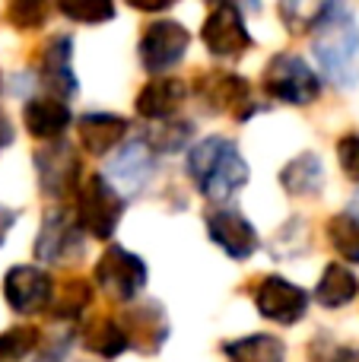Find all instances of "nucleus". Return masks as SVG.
Instances as JSON below:
<instances>
[{
	"label": "nucleus",
	"mask_w": 359,
	"mask_h": 362,
	"mask_svg": "<svg viewBox=\"0 0 359 362\" xmlns=\"http://www.w3.org/2000/svg\"><path fill=\"white\" fill-rule=\"evenodd\" d=\"M312 51L334 86L353 89L359 83V25L347 0H324L312 29Z\"/></svg>",
	"instance_id": "f257e3e1"
},
{
	"label": "nucleus",
	"mask_w": 359,
	"mask_h": 362,
	"mask_svg": "<svg viewBox=\"0 0 359 362\" xmlns=\"http://www.w3.org/2000/svg\"><path fill=\"white\" fill-rule=\"evenodd\" d=\"M188 175L194 187L213 204L235 197L248 185V163L229 137H204L188 153Z\"/></svg>",
	"instance_id": "f03ea898"
},
{
	"label": "nucleus",
	"mask_w": 359,
	"mask_h": 362,
	"mask_svg": "<svg viewBox=\"0 0 359 362\" xmlns=\"http://www.w3.org/2000/svg\"><path fill=\"white\" fill-rule=\"evenodd\" d=\"M124 213V194L112 185L105 175H89L76 191V219L86 229L89 238L108 242L114 235Z\"/></svg>",
	"instance_id": "7ed1b4c3"
},
{
	"label": "nucleus",
	"mask_w": 359,
	"mask_h": 362,
	"mask_svg": "<svg viewBox=\"0 0 359 362\" xmlns=\"http://www.w3.org/2000/svg\"><path fill=\"white\" fill-rule=\"evenodd\" d=\"M261 86L271 99L286 105H312L322 95V80L299 54H273L264 67Z\"/></svg>",
	"instance_id": "20e7f679"
},
{
	"label": "nucleus",
	"mask_w": 359,
	"mask_h": 362,
	"mask_svg": "<svg viewBox=\"0 0 359 362\" xmlns=\"http://www.w3.org/2000/svg\"><path fill=\"white\" fill-rule=\"evenodd\" d=\"M194 95L213 115H233L235 121H248L258 105L252 95V83L229 70H204L194 76Z\"/></svg>",
	"instance_id": "39448f33"
},
{
	"label": "nucleus",
	"mask_w": 359,
	"mask_h": 362,
	"mask_svg": "<svg viewBox=\"0 0 359 362\" xmlns=\"http://www.w3.org/2000/svg\"><path fill=\"white\" fill-rule=\"evenodd\" d=\"M86 248V229L76 219V210H48L35 238V257L42 264H73Z\"/></svg>",
	"instance_id": "423d86ee"
},
{
	"label": "nucleus",
	"mask_w": 359,
	"mask_h": 362,
	"mask_svg": "<svg viewBox=\"0 0 359 362\" xmlns=\"http://www.w3.org/2000/svg\"><path fill=\"white\" fill-rule=\"evenodd\" d=\"M93 276L108 299L134 302L146 286V264L134 251L121 248V245H108L102 251V257L95 261Z\"/></svg>",
	"instance_id": "0eeeda50"
},
{
	"label": "nucleus",
	"mask_w": 359,
	"mask_h": 362,
	"mask_svg": "<svg viewBox=\"0 0 359 362\" xmlns=\"http://www.w3.org/2000/svg\"><path fill=\"white\" fill-rule=\"evenodd\" d=\"M252 299L258 305L261 318L273 321V325H283V327L299 325L305 318V312H309V293L280 274L261 276L252 289Z\"/></svg>",
	"instance_id": "6e6552de"
},
{
	"label": "nucleus",
	"mask_w": 359,
	"mask_h": 362,
	"mask_svg": "<svg viewBox=\"0 0 359 362\" xmlns=\"http://www.w3.org/2000/svg\"><path fill=\"white\" fill-rule=\"evenodd\" d=\"M35 172L45 197L64 200L80 191V172L83 163L76 156V146L67 140H48V146L35 153Z\"/></svg>",
	"instance_id": "1a4fd4ad"
},
{
	"label": "nucleus",
	"mask_w": 359,
	"mask_h": 362,
	"mask_svg": "<svg viewBox=\"0 0 359 362\" xmlns=\"http://www.w3.org/2000/svg\"><path fill=\"white\" fill-rule=\"evenodd\" d=\"M191 35L182 23L175 19H156L146 25L143 38H140V64L146 74H165V70L178 67L182 57L188 54Z\"/></svg>",
	"instance_id": "9d476101"
},
{
	"label": "nucleus",
	"mask_w": 359,
	"mask_h": 362,
	"mask_svg": "<svg viewBox=\"0 0 359 362\" xmlns=\"http://www.w3.org/2000/svg\"><path fill=\"white\" fill-rule=\"evenodd\" d=\"M4 299L16 315H38L48 312L54 299V280L48 270L32 267V264H16L4 276Z\"/></svg>",
	"instance_id": "9b49d317"
},
{
	"label": "nucleus",
	"mask_w": 359,
	"mask_h": 362,
	"mask_svg": "<svg viewBox=\"0 0 359 362\" xmlns=\"http://www.w3.org/2000/svg\"><path fill=\"white\" fill-rule=\"evenodd\" d=\"M201 38H204V48L213 57H223V61H235V57H242L252 48V32H248L239 6H229V4L210 10V16L201 25Z\"/></svg>",
	"instance_id": "f8f14e48"
},
{
	"label": "nucleus",
	"mask_w": 359,
	"mask_h": 362,
	"mask_svg": "<svg viewBox=\"0 0 359 362\" xmlns=\"http://www.w3.org/2000/svg\"><path fill=\"white\" fill-rule=\"evenodd\" d=\"M207 235L216 248H223L233 261H248L261 248L258 229L242 216L239 210H210L207 213Z\"/></svg>",
	"instance_id": "ddd939ff"
},
{
	"label": "nucleus",
	"mask_w": 359,
	"mask_h": 362,
	"mask_svg": "<svg viewBox=\"0 0 359 362\" xmlns=\"http://www.w3.org/2000/svg\"><path fill=\"white\" fill-rule=\"evenodd\" d=\"M121 327H124L131 350H140L146 356L163 350V344L169 340V318H165L163 305L156 302H143V305L127 308L124 315H118Z\"/></svg>",
	"instance_id": "4468645a"
},
{
	"label": "nucleus",
	"mask_w": 359,
	"mask_h": 362,
	"mask_svg": "<svg viewBox=\"0 0 359 362\" xmlns=\"http://www.w3.org/2000/svg\"><path fill=\"white\" fill-rule=\"evenodd\" d=\"M42 83L57 99H73L80 93V83L73 74V42L70 35H51L42 54Z\"/></svg>",
	"instance_id": "2eb2a0df"
},
{
	"label": "nucleus",
	"mask_w": 359,
	"mask_h": 362,
	"mask_svg": "<svg viewBox=\"0 0 359 362\" xmlns=\"http://www.w3.org/2000/svg\"><path fill=\"white\" fill-rule=\"evenodd\" d=\"M127 131H131L127 118L112 112H86L76 118V137L89 156H108L127 140Z\"/></svg>",
	"instance_id": "dca6fc26"
},
{
	"label": "nucleus",
	"mask_w": 359,
	"mask_h": 362,
	"mask_svg": "<svg viewBox=\"0 0 359 362\" xmlns=\"http://www.w3.org/2000/svg\"><path fill=\"white\" fill-rule=\"evenodd\" d=\"M153 169H156V163H153V146L146 144V140H131V144L108 163L105 178L112 181L121 194H137L140 187L150 181Z\"/></svg>",
	"instance_id": "f3484780"
},
{
	"label": "nucleus",
	"mask_w": 359,
	"mask_h": 362,
	"mask_svg": "<svg viewBox=\"0 0 359 362\" xmlns=\"http://www.w3.org/2000/svg\"><path fill=\"white\" fill-rule=\"evenodd\" d=\"M184 99H188V86H184L178 76H153L137 93L134 108H137V115L146 121H169L178 115Z\"/></svg>",
	"instance_id": "a211bd4d"
},
{
	"label": "nucleus",
	"mask_w": 359,
	"mask_h": 362,
	"mask_svg": "<svg viewBox=\"0 0 359 362\" xmlns=\"http://www.w3.org/2000/svg\"><path fill=\"white\" fill-rule=\"evenodd\" d=\"M23 124L35 140H61L73 124V115L57 95H35L23 108Z\"/></svg>",
	"instance_id": "6ab92c4d"
},
{
	"label": "nucleus",
	"mask_w": 359,
	"mask_h": 362,
	"mask_svg": "<svg viewBox=\"0 0 359 362\" xmlns=\"http://www.w3.org/2000/svg\"><path fill=\"white\" fill-rule=\"evenodd\" d=\"M80 346L99 359H118L131 350V340L114 315H93L80 325Z\"/></svg>",
	"instance_id": "aec40b11"
},
{
	"label": "nucleus",
	"mask_w": 359,
	"mask_h": 362,
	"mask_svg": "<svg viewBox=\"0 0 359 362\" xmlns=\"http://www.w3.org/2000/svg\"><path fill=\"white\" fill-rule=\"evenodd\" d=\"M280 187L290 197H318L324 187V165L315 153H299L280 169Z\"/></svg>",
	"instance_id": "412c9836"
},
{
	"label": "nucleus",
	"mask_w": 359,
	"mask_h": 362,
	"mask_svg": "<svg viewBox=\"0 0 359 362\" xmlns=\"http://www.w3.org/2000/svg\"><path fill=\"white\" fill-rule=\"evenodd\" d=\"M223 356L229 362H286V346L273 334H248L223 344Z\"/></svg>",
	"instance_id": "4be33fe9"
},
{
	"label": "nucleus",
	"mask_w": 359,
	"mask_h": 362,
	"mask_svg": "<svg viewBox=\"0 0 359 362\" xmlns=\"http://www.w3.org/2000/svg\"><path fill=\"white\" fill-rule=\"evenodd\" d=\"M356 293H359V276L347 264H328L315 286V299H318V305H324V308L350 305V302L356 299Z\"/></svg>",
	"instance_id": "5701e85b"
},
{
	"label": "nucleus",
	"mask_w": 359,
	"mask_h": 362,
	"mask_svg": "<svg viewBox=\"0 0 359 362\" xmlns=\"http://www.w3.org/2000/svg\"><path fill=\"white\" fill-rule=\"evenodd\" d=\"M328 232V242L337 255L343 257L347 264H359V200L347 206V210L334 213L324 226Z\"/></svg>",
	"instance_id": "b1692460"
},
{
	"label": "nucleus",
	"mask_w": 359,
	"mask_h": 362,
	"mask_svg": "<svg viewBox=\"0 0 359 362\" xmlns=\"http://www.w3.org/2000/svg\"><path fill=\"white\" fill-rule=\"evenodd\" d=\"M89 302H93V286H89V280L70 276V280H64L61 286L54 289V299H51L48 312H51V318L70 321V318H80L89 308Z\"/></svg>",
	"instance_id": "393cba45"
},
{
	"label": "nucleus",
	"mask_w": 359,
	"mask_h": 362,
	"mask_svg": "<svg viewBox=\"0 0 359 362\" xmlns=\"http://www.w3.org/2000/svg\"><path fill=\"white\" fill-rule=\"evenodd\" d=\"M42 331L35 325H16L0 334V362H19L38 350Z\"/></svg>",
	"instance_id": "a878e982"
},
{
	"label": "nucleus",
	"mask_w": 359,
	"mask_h": 362,
	"mask_svg": "<svg viewBox=\"0 0 359 362\" xmlns=\"http://www.w3.org/2000/svg\"><path fill=\"white\" fill-rule=\"evenodd\" d=\"M61 16L80 25H102L114 19V0H57Z\"/></svg>",
	"instance_id": "bb28decb"
},
{
	"label": "nucleus",
	"mask_w": 359,
	"mask_h": 362,
	"mask_svg": "<svg viewBox=\"0 0 359 362\" xmlns=\"http://www.w3.org/2000/svg\"><path fill=\"white\" fill-rule=\"evenodd\" d=\"M194 134L191 121H153V131L146 134V144L153 146V153H178Z\"/></svg>",
	"instance_id": "cd10ccee"
},
{
	"label": "nucleus",
	"mask_w": 359,
	"mask_h": 362,
	"mask_svg": "<svg viewBox=\"0 0 359 362\" xmlns=\"http://www.w3.org/2000/svg\"><path fill=\"white\" fill-rule=\"evenodd\" d=\"M280 19L283 25L293 32V35H302V32H312L324 10V0H280L277 4Z\"/></svg>",
	"instance_id": "c85d7f7f"
},
{
	"label": "nucleus",
	"mask_w": 359,
	"mask_h": 362,
	"mask_svg": "<svg viewBox=\"0 0 359 362\" xmlns=\"http://www.w3.org/2000/svg\"><path fill=\"white\" fill-rule=\"evenodd\" d=\"M6 19L23 32L42 29L48 23V0H6Z\"/></svg>",
	"instance_id": "c756f323"
},
{
	"label": "nucleus",
	"mask_w": 359,
	"mask_h": 362,
	"mask_svg": "<svg viewBox=\"0 0 359 362\" xmlns=\"http://www.w3.org/2000/svg\"><path fill=\"white\" fill-rule=\"evenodd\" d=\"M337 163H341L343 175L359 185V134H343L337 140Z\"/></svg>",
	"instance_id": "7c9ffc66"
},
{
	"label": "nucleus",
	"mask_w": 359,
	"mask_h": 362,
	"mask_svg": "<svg viewBox=\"0 0 359 362\" xmlns=\"http://www.w3.org/2000/svg\"><path fill=\"white\" fill-rule=\"evenodd\" d=\"M127 4L140 13H163V10H169L175 0H127Z\"/></svg>",
	"instance_id": "2f4dec72"
},
{
	"label": "nucleus",
	"mask_w": 359,
	"mask_h": 362,
	"mask_svg": "<svg viewBox=\"0 0 359 362\" xmlns=\"http://www.w3.org/2000/svg\"><path fill=\"white\" fill-rule=\"evenodd\" d=\"M13 223H16V210H10V206H0V245L6 242V232L13 229Z\"/></svg>",
	"instance_id": "473e14b6"
},
{
	"label": "nucleus",
	"mask_w": 359,
	"mask_h": 362,
	"mask_svg": "<svg viewBox=\"0 0 359 362\" xmlns=\"http://www.w3.org/2000/svg\"><path fill=\"white\" fill-rule=\"evenodd\" d=\"M16 140V131H13V124H10V118H6L4 112H0V150H6V146Z\"/></svg>",
	"instance_id": "72a5a7b5"
},
{
	"label": "nucleus",
	"mask_w": 359,
	"mask_h": 362,
	"mask_svg": "<svg viewBox=\"0 0 359 362\" xmlns=\"http://www.w3.org/2000/svg\"><path fill=\"white\" fill-rule=\"evenodd\" d=\"M204 4H210V6H239V4H245V6H252V10H258L261 6V0H204Z\"/></svg>",
	"instance_id": "f704fd0d"
}]
</instances>
